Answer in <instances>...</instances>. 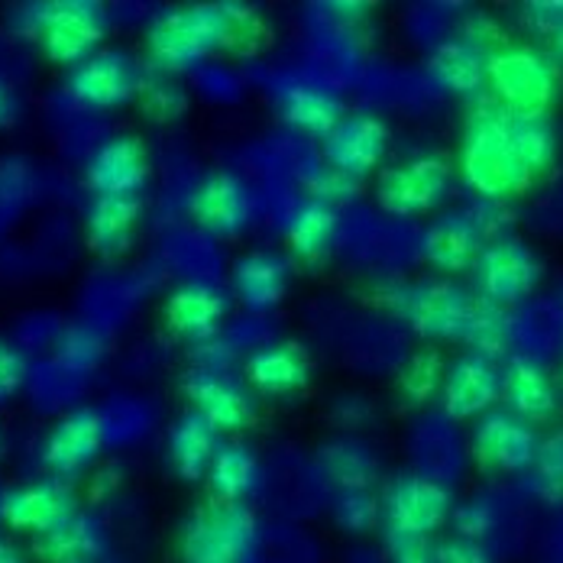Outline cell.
<instances>
[{
	"label": "cell",
	"instance_id": "1",
	"mask_svg": "<svg viewBox=\"0 0 563 563\" xmlns=\"http://www.w3.org/2000/svg\"><path fill=\"white\" fill-rule=\"evenodd\" d=\"M460 178L479 201H508L531 188L534 175L521 166L511 143V113L489 98H479L466 113Z\"/></svg>",
	"mask_w": 563,
	"mask_h": 563
},
{
	"label": "cell",
	"instance_id": "2",
	"mask_svg": "<svg viewBox=\"0 0 563 563\" xmlns=\"http://www.w3.org/2000/svg\"><path fill=\"white\" fill-rule=\"evenodd\" d=\"M16 30L53 65L75 68L101 53L111 16L98 0H46L20 10Z\"/></svg>",
	"mask_w": 563,
	"mask_h": 563
},
{
	"label": "cell",
	"instance_id": "3",
	"mask_svg": "<svg viewBox=\"0 0 563 563\" xmlns=\"http://www.w3.org/2000/svg\"><path fill=\"white\" fill-rule=\"evenodd\" d=\"M146 58L159 75H178L224 49V7L185 3L163 10L143 36Z\"/></svg>",
	"mask_w": 563,
	"mask_h": 563
},
{
	"label": "cell",
	"instance_id": "4",
	"mask_svg": "<svg viewBox=\"0 0 563 563\" xmlns=\"http://www.w3.org/2000/svg\"><path fill=\"white\" fill-rule=\"evenodd\" d=\"M260 521L250 506L208 499L195 508L175 538L178 563H253Z\"/></svg>",
	"mask_w": 563,
	"mask_h": 563
},
{
	"label": "cell",
	"instance_id": "5",
	"mask_svg": "<svg viewBox=\"0 0 563 563\" xmlns=\"http://www.w3.org/2000/svg\"><path fill=\"white\" fill-rule=\"evenodd\" d=\"M376 305L408 324L421 340L438 343L463 338L473 295L451 279L393 282L376 288Z\"/></svg>",
	"mask_w": 563,
	"mask_h": 563
},
{
	"label": "cell",
	"instance_id": "6",
	"mask_svg": "<svg viewBox=\"0 0 563 563\" xmlns=\"http://www.w3.org/2000/svg\"><path fill=\"white\" fill-rule=\"evenodd\" d=\"M493 101L515 117H551L561 95L558 62L531 46H506L486 58Z\"/></svg>",
	"mask_w": 563,
	"mask_h": 563
},
{
	"label": "cell",
	"instance_id": "7",
	"mask_svg": "<svg viewBox=\"0 0 563 563\" xmlns=\"http://www.w3.org/2000/svg\"><path fill=\"white\" fill-rule=\"evenodd\" d=\"M453 175L456 169L444 153H415L379 172L373 195L389 218H421L451 195Z\"/></svg>",
	"mask_w": 563,
	"mask_h": 563
},
{
	"label": "cell",
	"instance_id": "8",
	"mask_svg": "<svg viewBox=\"0 0 563 563\" xmlns=\"http://www.w3.org/2000/svg\"><path fill=\"white\" fill-rule=\"evenodd\" d=\"M379 503H383L386 538H415V541H428L434 531H441L456 508L451 489L441 479L421 473H401L389 479Z\"/></svg>",
	"mask_w": 563,
	"mask_h": 563
},
{
	"label": "cell",
	"instance_id": "9",
	"mask_svg": "<svg viewBox=\"0 0 563 563\" xmlns=\"http://www.w3.org/2000/svg\"><path fill=\"white\" fill-rule=\"evenodd\" d=\"M78 511L81 503L75 489L56 476H40L0 493V525L13 534H26L30 541L62 528Z\"/></svg>",
	"mask_w": 563,
	"mask_h": 563
},
{
	"label": "cell",
	"instance_id": "10",
	"mask_svg": "<svg viewBox=\"0 0 563 563\" xmlns=\"http://www.w3.org/2000/svg\"><path fill=\"white\" fill-rule=\"evenodd\" d=\"M140 85H143V71L133 58L117 49H101L98 56L68 71L62 91L78 111L104 113L136 101Z\"/></svg>",
	"mask_w": 563,
	"mask_h": 563
},
{
	"label": "cell",
	"instance_id": "11",
	"mask_svg": "<svg viewBox=\"0 0 563 563\" xmlns=\"http://www.w3.org/2000/svg\"><path fill=\"white\" fill-rule=\"evenodd\" d=\"M473 282H476L479 298H486L499 308H511L538 288L541 260L525 240L499 236L483 246V253L473 266Z\"/></svg>",
	"mask_w": 563,
	"mask_h": 563
},
{
	"label": "cell",
	"instance_id": "12",
	"mask_svg": "<svg viewBox=\"0 0 563 563\" xmlns=\"http://www.w3.org/2000/svg\"><path fill=\"white\" fill-rule=\"evenodd\" d=\"M153 172L146 143L136 133H113L85 159V185L91 198H140Z\"/></svg>",
	"mask_w": 563,
	"mask_h": 563
},
{
	"label": "cell",
	"instance_id": "13",
	"mask_svg": "<svg viewBox=\"0 0 563 563\" xmlns=\"http://www.w3.org/2000/svg\"><path fill=\"white\" fill-rule=\"evenodd\" d=\"M108 444V421L98 408H75L62 415L43 438V466L56 479H71L98 463Z\"/></svg>",
	"mask_w": 563,
	"mask_h": 563
},
{
	"label": "cell",
	"instance_id": "14",
	"mask_svg": "<svg viewBox=\"0 0 563 563\" xmlns=\"http://www.w3.org/2000/svg\"><path fill=\"white\" fill-rule=\"evenodd\" d=\"M181 393L191 411H198L221 434H240L256 424V398L230 373L191 366L181 379Z\"/></svg>",
	"mask_w": 563,
	"mask_h": 563
},
{
	"label": "cell",
	"instance_id": "15",
	"mask_svg": "<svg viewBox=\"0 0 563 563\" xmlns=\"http://www.w3.org/2000/svg\"><path fill=\"white\" fill-rule=\"evenodd\" d=\"M538 448L541 441L534 434V424L521 421L508 408L479 418L470 438V453L486 473H525L534 466Z\"/></svg>",
	"mask_w": 563,
	"mask_h": 563
},
{
	"label": "cell",
	"instance_id": "16",
	"mask_svg": "<svg viewBox=\"0 0 563 563\" xmlns=\"http://www.w3.org/2000/svg\"><path fill=\"white\" fill-rule=\"evenodd\" d=\"M389 150V123L373 111L346 113L331 136L321 140L324 166L343 172L356 181L369 178L383 166Z\"/></svg>",
	"mask_w": 563,
	"mask_h": 563
},
{
	"label": "cell",
	"instance_id": "17",
	"mask_svg": "<svg viewBox=\"0 0 563 563\" xmlns=\"http://www.w3.org/2000/svg\"><path fill=\"white\" fill-rule=\"evenodd\" d=\"M503 401V369L476 353L453 360L441 389V408L451 421H479Z\"/></svg>",
	"mask_w": 563,
	"mask_h": 563
},
{
	"label": "cell",
	"instance_id": "18",
	"mask_svg": "<svg viewBox=\"0 0 563 563\" xmlns=\"http://www.w3.org/2000/svg\"><path fill=\"white\" fill-rule=\"evenodd\" d=\"M188 214L211 236H236L253 221V195L233 172H211L195 185Z\"/></svg>",
	"mask_w": 563,
	"mask_h": 563
},
{
	"label": "cell",
	"instance_id": "19",
	"mask_svg": "<svg viewBox=\"0 0 563 563\" xmlns=\"http://www.w3.org/2000/svg\"><path fill=\"white\" fill-rule=\"evenodd\" d=\"M227 318V295L214 282H181L163 305V321L175 338L195 346L221 338Z\"/></svg>",
	"mask_w": 563,
	"mask_h": 563
},
{
	"label": "cell",
	"instance_id": "20",
	"mask_svg": "<svg viewBox=\"0 0 563 563\" xmlns=\"http://www.w3.org/2000/svg\"><path fill=\"white\" fill-rule=\"evenodd\" d=\"M486 246V236L479 233L470 211H451L434 218L421 233V256L431 269L444 276L473 273L479 253Z\"/></svg>",
	"mask_w": 563,
	"mask_h": 563
},
{
	"label": "cell",
	"instance_id": "21",
	"mask_svg": "<svg viewBox=\"0 0 563 563\" xmlns=\"http://www.w3.org/2000/svg\"><path fill=\"white\" fill-rule=\"evenodd\" d=\"M503 401L528 424H548L561 411V383L534 360L511 356L503 369Z\"/></svg>",
	"mask_w": 563,
	"mask_h": 563
},
{
	"label": "cell",
	"instance_id": "22",
	"mask_svg": "<svg viewBox=\"0 0 563 563\" xmlns=\"http://www.w3.org/2000/svg\"><path fill=\"white\" fill-rule=\"evenodd\" d=\"M243 379L250 393L266 395V398H288V395L308 389L311 383V360L298 343H263L246 356Z\"/></svg>",
	"mask_w": 563,
	"mask_h": 563
},
{
	"label": "cell",
	"instance_id": "23",
	"mask_svg": "<svg viewBox=\"0 0 563 563\" xmlns=\"http://www.w3.org/2000/svg\"><path fill=\"white\" fill-rule=\"evenodd\" d=\"M143 221V198H91L85 211V243L101 260H120L133 250Z\"/></svg>",
	"mask_w": 563,
	"mask_h": 563
},
{
	"label": "cell",
	"instance_id": "24",
	"mask_svg": "<svg viewBox=\"0 0 563 563\" xmlns=\"http://www.w3.org/2000/svg\"><path fill=\"white\" fill-rule=\"evenodd\" d=\"M30 554L36 563H104L111 554V538L101 518L81 508L62 528L30 541Z\"/></svg>",
	"mask_w": 563,
	"mask_h": 563
},
{
	"label": "cell",
	"instance_id": "25",
	"mask_svg": "<svg viewBox=\"0 0 563 563\" xmlns=\"http://www.w3.org/2000/svg\"><path fill=\"white\" fill-rule=\"evenodd\" d=\"M288 285H291V266L279 253L253 250L233 263V295L253 311L276 308L288 295Z\"/></svg>",
	"mask_w": 563,
	"mask_h": 563
},
{
	"label": "cell",
	"instance_id": "26",
	"mask_svg": "<svg viewBox=\"0 0 563 563\" xmlns=\"http://www.w3.org/2000/svg\"><path fill=\"white\" fill-rule=\"evenodd\" d=\"M218 451H221V431L211 428L198 411H185L172 424L169 438H166V456H169L172 473L185 483L205 479Z\"/></svg>",
	"mask_w": 563,
	"mask_h": 563
},
{
	"label": "cell",
	"instance_id": "27",
	"mask_svg": "<svg viewBox=\"0 0 563 563\" xmlns=\"http://www.w3.org/2000/svg\"><path fill=\"white\" fill-rule=\"evenodd\" d=\"M340 218L334 208L321 205V201H305L291 211L288 224H285V250L298 266L318 269L338 240Z\"/></svg>",
	"mask_w": 563,
	"mask_h": 563
},
{
	"label": "cell",
	"instance_id": "28",
	"mask_svg": "<svg viewBox=\"0 0 563 563\" xmlns=\"http://www.w3.org/2000/svg\"><path fill=\"white\" fill-rule=\"evenodd\" d=\"M279 111L282 120L308 136H331L334 126L346 117L343 111V101L328 88V85H318V81H291L285 85L279 95Z\"/></svg>",
	"mask_w": 563,
	"mask_h": 563
},
{
	"label": "cell",
	"instance_id": "29",
	"mask_svg": "<svg viewBox=\"0 0 563 563\" xmlns=\"http://www.w3.org/2000/svg\"><path fill=\"white\" fill-rule=\"evenodd\" d=\"M486 58L473 43L453 36L428 56V75L456 98H479L486 88Z\"/></svg>",
	"mask_w": 563,
	"mask_h": 563
},
{
	"label": "cell",
	"instance_id": "30",
	"mask_svg": "<svg viewBox=\"0 0 563 563\" xmlns=\"http://www.w3.org/2000/svg\"><path fill=\"white\" fill-rule=\"evenodd\" d=\"M205 479H208L211 499L246 506V499L260 489L263 470H260V460L250 448H243L236 441H224Z\"/></svg>",
	"mask_w": 563,
	"mask_h": 563
},
{
	"label": "cell",
	"instance_id": "31",
	"mask_svg": "<svg viewBox=\"0 0 563 563\" xmlns=\"http://www.w3.org/2000/svg\"><path fill=\"white\" fill-rule=\"evenodd\" d=\"M318 460H321L324 476L338 486L340 493H373V486L379 479V460L366 444H360L353 438H338V441L324 444Z\"/></svg>",
	"mask_w": 563,
	"mask_h": 563
},
{
	"label": "cell",
	"instance_id": "32",
	"mask_svg": "<svg viewBox=\"0 0 563 563\" xmlns=\"http://www.w3.org/2000/svg\"><path fill=\"white\" fill-rule=\"evenodd\" d=\"M448 366L438 346H421L415 350L395 373V395L405 408H424L431 398H441Z\"/></svg>",
	"mask_w": 563,
	"mask_h": 563
},
{
	"label": "cell",
	"instance_id": "33",
	"mask_svg": "<svg viewBox=\"0 0 563 563\" xmlns=\"http://www.w3.org/2000/svg\"><path fill=\"white\" fill-rule=\"evenodd\" d=\"M224 7V49L227 56L256 58L273 46V26L266 13L253 3L227 0Z\"/></svg>",
	"mask_w": 563,
	"mask_h": 563
},
{
	"label": "cell",
	"instance_id": "34",
	"mask_svg": "<svg viewBox=\"0 0 563 563\" xmlns=\"http://www.w3.org/2000/svg\"><path fill=\"white\" fill-rule=\"evenodd\" d=\"M463 343H470V353L476 356H486V360H499L506 356L508 346H511V318H508V308H499L486 298H473V308H470V318H466V328H463Z\"/></svg>",
	"mask_w": 563,
	"mask_h": 563
},
{
	"label": "cell",
	"instance_id": "35",
	"mask_svg": "<svg viewBox=\"0 0 563 563\" xmlns=\"http://www.w3.org/2000/svg\"><path fill=\"white\" fill-rule=\"evenodd\" d=\"M511 143L521 166L534 178L548 172L558 159V130L551 117H515L511 113Z\"/></svg>",
	"mask_w": 563,
	"mask_h": 563
},
{
	"label": "cell",
	"instance_id": "36",
	"mask_svg": "<svg viewBox=\"0 0 563 563\" xmlns=\"http://www.w3.org/2000/svg\"><path fill=\"white\" fill-rule=\"evenodd\" d=\"M104 353H108V343L88 324H71L56 340V363L65 373H78V376L91 373L101 366Z\"/></svg>",
	"mask_w": 563,
	"mask_h": 563
},
{
	"label": "cell",
	"instance_id": "37",
	"mask_svg": "<svg viewBox=\"0 0 563 563\" xmlns=\"http://www.w3.org/2000/svg\"><path fill=\"white\" fill-rule=\"evenodd\" d=\"M140 111L150 123H175L188 113V95L178 81H172V75H143V85H140Z\"/></svg>",
	"mask_w": 563,
	"mask_h": 563
},
{
	"label": "cell",
	"instance_id": "38",
	"mask_svg": "<svg viewBox=\"0 0 563 563\" xmlns=\"http://www.w3.org/2000/svg\"><path fill=\"white\" fill-rule=\"evenodd\" d=\"M534 493L548 503H563V434H551L541 441L534 466H531Z\"/></svg>",
	"mask_w": 563,
	"mask_h": 563
},
{
	"label": "cell",
	"instance_id": "39",
	"mask_svg": "<svg viewBox=\"0 0 563 563\" xmlns=\"http://www.w3.org/2000/svg\"><path fill=\"white\" fill-rule=\"evenodd\" d=\"M334 521L350 534H366V531L379 528L383 503L373 493H340L334 503Z\"/></svg>",
	"mask_w": 563,
	"mask_h": 563
},
{
	"label": "cell",
	"instance_id": "40",
	"mask_svg": "<svg viewBox=\"0 0 563 563\" xmlns=\"http://www.w3.org/2000/svg\"><path fill=\"white\" fill-rule=\"evenodd\" d=\"M305 188H308V201H321V205H328L334 211L360 195V181L343 175V172L331 169V166H318L314 172H308Z\"/></svg>",
	"mask_w": 563,
	"mask_h": 563
},
{
	"label": "cell",
	"instance_id": "41",
	"mask_svg": "<svg viewBox=\"0 0 563 563\" xmlns=\"http://www.w3.org/2000/svg\"><path fill=\"white\" fill-rule=\"evenodd\" d=\"M496 508L489 506L486 499H470L453 508L451 525L453 538H466V541H483L496 531Z\"/></svg>",
	"mask_w": 563,
	"mask_h": 563
},
{
	"label": "cell",
	"instance_id": "42",
	"mask_svg": "<svg viewBox=\"0 0 563 563\" xmlns=\"http://www.w3.org/2000/svg\"><path fill=\"white\" fill-rule=\"evenodd\" d=\"M463 40L473 43L483 56H493V53H499V49H506L508 46L499 20H493L489 13H473V16H466V23H463Z\"/></svg>",
	"mask_w": 563,
	"mask_h": 563
},
{
	"label": "cell",
	"instance_id": "43",
	"mask_svg": "<svg viewBox=\"0 0 563 563\" xmlns=\"http://www.w3.org/2000/svg\"><path fill=\"white\" fill-rule=\"evenodd\" d=\"M30 376V363L26 356L10 343V340L0 338V401H7L10 395H16L23 389Z\"/></svg>",
	"mask_w": 563,
	"mask_h": 563
},
{
	"label": "cell",
	"instance_id": "44",
	"mask_svg": "<svg viewBox=\"0 0 563 563\" xmlns=\"http://www.w3.org/2000/svg\"><path fill=\"white\" fill-rule=\"evenodd\" d=\"M521 16H525V26L534 30L544 43L558 40L563 33V3H558V0L528 3V7L521 10Z\"/></svg>",
	"mask_w": 563,
	"mask_h": 563
},
{
	"label": "cell",
	"instance_id": "45",
	"mask_svg": "<svg viewBox=\"0 0 563 563\" xmlns=\"http://www.w3.org/2000/svg\"><path fill=\"white\" fill-rule=\"evenodd\" d=\"M120 489H123V466H117V463L95 466V473L88 476V506H111L120 496Z\"/></svg>",
	"mask_w": 563,
	"mask_h": 563
},
{
	"label": "cell",
	"instance_id": "46",
	"mask_svg": "<svg viewBox=\"0 0 563 563\" xmlns=\"http://www.w3.org/2000/svg\"><path fill=\"white\" fill-rule=\"evenodd\" d=\"M470 218L476 221L479 233L489 240H499V236H508V227H511V211L506 208V201H476L473 208H466Z\"/></svg>",
	"mask_w": 563,
	"mask_h": 563
},
{
	"label": "cell",
	"instance_id": "47",
	"mask_svg": "<svg viewBox=\"0 0 563 563\" xmlns=\"http://www.w3.org/2000/svg\"><path fill=\"white\" fill-rule=\"evenodd\" d=\"M438 563H496L493 551L483 541H466V538H448L434 548Z\"/></svg>",
	"mask_w": 563,
	"mask_h": 563
},
{
	"label": "cell",
	"instance_id": "48",
	"mask_svg": "<svg viewBox=\"0 0 563 563\" xmlns=\"http://www.w3.org/2000/svg\"><path fill=\"white\" fill-rule=\"evenodd\" d=\"M334 418H338L340 428H346V431H360V428H366L369 424V418H373V405L363 398V395H343L338 401V408H334Z\"/></svg>",
	"mask_w": 563,
	"mask_h": 563
},
{
	"label": "cell",
	"instance_id": "49",
	"mask_svg": "<svg viewBox=\"0 0 563 563\" xmlns=\"http://www.w3.org/2000/svg\"><path fill=\"white\" fill-rule=\"evenodd\" d=\"M389 544V563H438L431 541L415 538H386Z\"/></svg>",
	"mask_w": 563,
	"mask_h": 563
},
{
	"label": "cell",
	"instance_id": "50",
	"mask_svg": "<svg viewBox=\"0 0 563 563\" xmlns=\"http://www.w3.org/2000/svg\"><path fill=\"white\" fill-rule=\"evenodd\" d=\"M20 111H23V104H20V91H16V85H13L7 75H0V130L16 126Z\"/></svg>",
	"mask_w": 563,
	"mask_h": 563
},
{
	"label": "cell",
	"instance_id": "51",
	"mask_svg": "<svg viewBox=\"0 0 563 563\" xmlns=\"http://www.w3.org/2000/svg\"><path fill=\"white\" fill-rule=\"evenodd\" d=\"M0 563H36L30 551H23L13 538L0 534Z\"/></svg>",
	"mask_w": 563,
	"mask_h": 563
},
{
	"label": "cell",
	"instance_id": "52",
	"mask_svg": "<svg viewBox=\"0 0 563 563\" xmlns=\"http://www.w3.org/2000/svg\"><path fill=\"white\" fill-rule=\"evenodd\" d=\"M0 456H3V431H0Z\"/></svg>",
	"mask_w": 563,
	"mask_h": 563
},
{
	"label": "cell",
	"instance_id": "53",
	"mask_svg": "<svg viewBox=\"0 0 563 563\" xmlns=\"http://www.w3.org/2000/svg\"><path fill=\"white\" fill-rule=\"evenodd\" d=\"M561 386H563V360H561Z\"/></svg>",
	"mask_w": 563,
	"mask_h": 563
}]
</instances>
